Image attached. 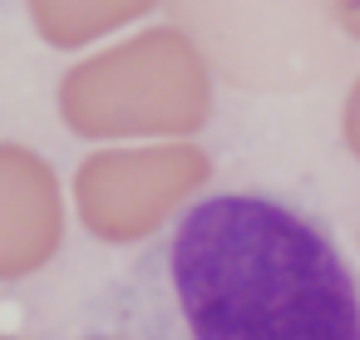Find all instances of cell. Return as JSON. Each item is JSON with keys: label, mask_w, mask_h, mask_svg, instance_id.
I'll return each mask as SVG.
<instances>
[{"label": "cell", "mask_w": 360, "mask_h": 340, "mask_svg": "<svg viewBox=\"0 0 360 340\" xmlns=\"http://www.w3.org/2000/svg\"><path fill=\"white\" fill-rule=\"evenodd\" d=\"M188 340H360V286L335 242L262 192H217L168 242Z\"/></svg>", "instance_id": "obj_1"}]
</instances>
